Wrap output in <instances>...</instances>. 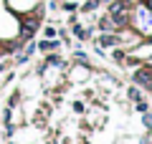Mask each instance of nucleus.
Masks as SVG:
<instances>
[{
  "mask_svg": "<svg viewBox=\"0 0 152 144\" xmlns=\"http://www.w3.org/2000/svg\"><path fill=\"white\" fill-rule=\"evenodd\" d=\"M134 81L137 84H142L147 91H152V66H145V68H140L134 73Z\"/></svg>",
  "mask_w": 152,
  "mask_h": 144,
  "instance_id": "obj_1",
  "label": "nucleus"
},
{
  "mask_svg": "<svg viewBox=\"0 0 152 144\" xmlns=\"http://www.w3.org/2000/svg\"><path fill=\"white\" fill-rule=\"evenodd\" d=\"M36 28H38V20H36V18H26V20H23V31H26V38L31 36Z\"/></svg>",
  "mask_w": 152,
  "mask_h": 144,
  "instance_id": "obj_2",
  "label": "nucleus"
},
{
  "mask_svg": "<svg viewBox=\"0 0 152 144\" xmlns=\"http://www.w3.org/2000/svg\"><path fill=\"white\" fill-rule=\"evenodd\" d=\"M102 43H104V46H114V43H117V38H112V36H104V38H102Z\"/></svg>",
  "mask_w": 152,
  "mask_h": 144,
  "instance_id": "obj_3",
  "label": "nucleus"
}]
</instances>
